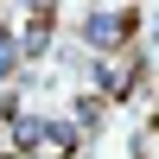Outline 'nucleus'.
Listing matches in <instances>:
<instances>
[{"instance_id":"f257e3e1","label":"nucleus","mask_w":159,"mask_h":159,"mask_svg":"<svg viewBox=\"0 0 159 159\" xmlns=\"http://www.w3.org/2000/svg\"><path fill=\"white\" fill-rule=\"evenodd\" d=\"M127 32H134V13H127V7H96V13L83 19V38L102 45V51H121Z\"/></svg>"},{"instance_id":"f03ea898","label":"nucleus","mask_w":159,"mask_h":159,"mask_svg":"<svg viewBox=\"0 0 159 159\" xmlns=\"http://www.w3.org/2000/svg\"><path fill=\"white\" fill-rule=\"evenodd\" d=\"M19 64H25L19 38H13V32H0V83H7V76H19Z\"/></svg>"}]
</instances>
